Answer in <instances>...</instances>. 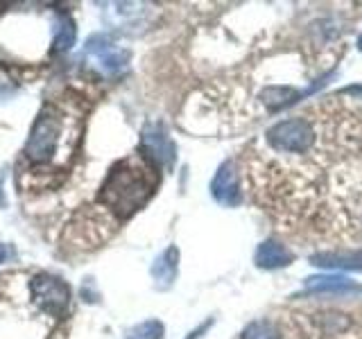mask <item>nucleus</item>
Wrapping results in <instances>:
<instances>
[{
  "label": "nucleus",
  "mask_w": 362,
  "mask_h": 339,
  "mask_svg": "<svg viewBox=\"0 0 362 339\" xmlns=\"http://www.w3.org/2000/svg\"><path fill=\"white\" fill-rule=\"evenodd\" d=\"M30 290L32 297L41 305V310L50 314H62L68 301H71V290H68L66 282L50 274H41L34 278L30 282Z\"/></svg>",
  "instance_id": "nucleus-4"
},
{
  "label": "nucleus",
  "mask_w": 362,
  "mask_h": 339,
  "mask_svg": "<svg viewBox=\"0 0 362 339\" xmlns=\"http://www.w3.org/2000/svg\"><path fill=\"white\" fill-rule=\"evenodd\" d=\"M88 52L93 56V64L100 68L102 73H118L122 71L129 61V52L118 48L109 41H105V37H93L88 41Z\"/></svg>",
  "instance_id": "nucleus-7"
},
{
  "label": "nucleus",
  "mask_w": 362,
  "mask_h": 339,
  "mask_svg": "<svg viewBox=\"0 0 362 339\" xmlns=\"http://www.w3.org/2000/svg\"><path fill=\"white\" fill-rule=\"evenodd\" d=\"M127 339H163V323L156 319L143 321L132 328L127 333Z\"/></svg>",
  "instance_id": "nucleus-14"
},
{
  "label": "nucleus",
  "mask_w": 362,
  "mask_h": 339,
  "mask_svg": "<svg viewBox=\"0 0 362 339\" xmlns=\"http://www.w3.org/2000/svg\"><path fill=\"white\" fill-rule=\"evenodd\" d=\"M177 269H179V249L168 246L152 265V278L156 282V287L168 290L170 285H173L175 278H177Z\"/></svg>",
  "instance_id": "nucleus-11"
},
{
  "label": "nucleus",
  "mask_w": 362,
  "mask_h": 339,
  "mask_svg": "<svg viewBox=\"0 0 362 339\" xmlns=\"http://www.w3.org/2000/svg\"><path fill=\"white\" fill-rule=\"evenodd\" d=\"M286 328L276 319H256L249 326H245V331L240 339H283Z\"/></svg>",
  "instance_id": "nucleus-12"
},
{
  "label": "nucleus",
  "mask_w": 362,
  "mask_h": 339,
  "mask_svg": "<svg viewBox=\"0 0 362 339\" xmlns=\"http://www.w3.org/2000/svg\"><path fill=\"white\" fill-rule=\"evenodd\" d=\"M5 203V197H3V184H0V206Z\"/></svg>",
  "instance_id": "nucleus-16"
},
{
  "label": "nucleus",
  "mask_w": 362,
  "mask_h": 339,
  "mask_svg": "<svg viewBox=\"0 0 362 339\" xmlns=\"http://www.w3.org/2000/svg\"><path fill=\"white\" fill-rule=\"evenodd\" d=\"M211 195L222 206L235 208L243 203V188H240V174L233 161H226L218 167L213 181H211Z\"/></svg>",
  "instance_id": "nucleus-6"
},
{
  "label": "nucleus",
  "mask_w": 362,
  "mask_h": 339,
  "mask_svg": "<svg viewBox=\"0 0 362 339\" xmlns=\"http://www.w3.org/2000/svg\"><path fill=\"white\" fill-rule=\"evenodd\" d=\"M358 50H362V34L358 37Z\"/></svg>",
  "instance_id": "nucleus-17"
},
{
  "label": "nucleus",
  "mask_w": 362,
  "mask_h": 339,
  "mask_svg": "<svg viewBox=\"0 0 362 339\" xmlns=\"http://www.w3.org/2000/svg\"><path fill=\"white\" fill-rule=\"evenodd\" d=\"M75 23L71 16L62 14L59 16V25H57V39H54V50L66 52L71 45L75 43Z\"/></svg>",
  "instance_id": "nucleus-13"
},
{
  "label": "nucleus",
  "mask_w": 362,
  "mask_h": 339,
  "mask_svg": "<svg viewBox=\"0 0 362 339\" xmlns=\"http://www.w3.org/2000/svg\"><path fill=\"white\" fill-rule=\"evenodd\" d=\"M68 133H75V120H71V116H66L62 107L45 105L30 131V138L25 145V158L34 165L59 161L62 152L71 150L75 141V136Z\"/></svg>",
  "instance_id": "nucleus-3"
},
{
  "label": "nucleus",
  "mask_w": 362,
  "mask_h": 339,
  "mask_svg": "<svg viewBox=\"0 0 362 339\" xmlns=\"http://www.w3.org/2000/svg\"><path fill=\"white\" fill-rule=\"evenodd\" d=\"M158 186L156 165L145 154H132L111 167L98 192V201L120 220H127L143 208Z\"/></svg>",
  "instance_id": "nucleus-2"
},
{
  "label": "nucleus",
  "mask_w": 362,
  "mask_h": 339,
  "mask_svg": "<svg viewBox=\"0 0 362 339\" xmlns=\"http://www.w3.org/2000/svg\"><path fill=\"white\" fill-rule=\"evenodd\" d=\"M14 258H16L14 244H3V242H0V263H11Z\"/></svg>",
  "instance_id": "nucleus-15"
},
{
  "label": "nucleus",
  "mask_w": 362,
  "mask_h": 339,
  "mask_svg": "<svg viewBox=\"0 0 362 339\" xmlns=\"http://www.w3.org/2000/svg\"><path fill=\"white\" fill-rule=\"evenodd\" d=\"M303 287L305 292H313V294H339V297L360 292L358 282H354L346 276H310V278H305Z\"/></svg>",
  "instance_id": "nucleus-10"
},
{
  "label": "nucleus",
  "mask_w": 362,
  "mask_h": 339,
  "mask_svg": "<svg viewBox=\"0 0 362 339\" xmlns=\"http://www.w3.org/2000/svg\"><path fill=\"white\" fill-rule=\"evenodd\" d=\"M141 141H143V152L147 161H152L158 167H168V170L175 165V158H177L175 143L170 141V136L161 122L145 124Z\"/></svg>",
  "instance_id": "nucleus-5"
},
{
  "label": "nucleus",
  "mask_w": 362,
  "mask_h": 339,
  "mask_svg": "<svg viewBox=\"0 0 362 339\" xmlns=\"http://www.w3.org/2000/svg\"><path fill=\"white\" fill-rule=\"evenodd\" d=\"M243 179L283 233L362 242V107L331 97L274 122L245 150Z\"/></svg>",
  "instance_id": "nucleus-1"
},
{
  "label": "nucleus",
  "mask_w": 362,
  "mask_h": 339,
  "mask_svg": "<svg viewBox=\"0 0 362 339\" xmlns=\"http://www.w3.org/2000/svg\"><path fill=\"white\" fill-rule=\"evenodd\" d=\"M292 260H294L292 251L279 240L260 242L256 249V256H254V263L260 269H281V267H288Z\"/></svg>",
  "instance_id": "nucleus-9"
},
{
  "label": "nucleus",
  "mask_w": 362,
  "mask_h": 339,
  "mask_svg": "<svg viewBox=\"0 0 362 339\" xmlns=\"http://www.w3.org/2000/svg\"><path fill=\"white\" fill-rule=\"evenodd\" d=\"M310 263L315 267L324 269H349L362 271V246L360 249H331V251H320L310 256Z\"/></svg>",
  "instance_id": "nucleus-8"
}]
</instances>
